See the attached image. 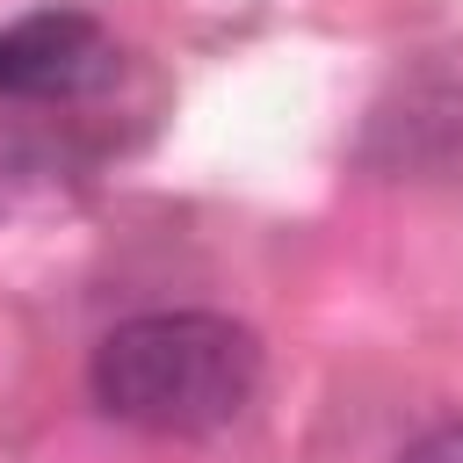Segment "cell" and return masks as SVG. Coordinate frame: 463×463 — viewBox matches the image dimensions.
I'll list each match as a JSON object with an SVG mask.
<instances>
[{"mask_svg":"<svg viewBox=\"0 0 463 463\" xmlns=\"http://www.w3.org/2000/svg\"><path fill=\"white\" fill-rule=\"evenodd\" d=\"M260 333L232 311H137L87 354V391L116 427L203 441L260 398Z\"/></svg>","mask_w":463,"mask_h":463,"instance_id":"1","label":"cell"},{"mask_svg":"<svg viewBox=\"0 0 463 463\" xmlns=\"http://www.w3.org/2000/svg\"><path fill=\"white\" fill-rule=\"evenodd\" d=\"M109 65V36L87 7H36L0 29V101L80 94Z\"/></svg>","mask_w":463,"mask_h":463,"instance_id":"2","label":"cell"},{"mask_svg":"<svg viewBox=\"0 0 463 463\" xmlns=\"http://www.w3.org/2000/svg\"><path fill=\"white\" fill-rule=\"evenodd\" d=\"M398 463H463V420H449V427H434V434H420Z\"/></svg>","mask_w":463,"mask_h":463,"instance_id":"3","label":"cell"}]
</instances>
